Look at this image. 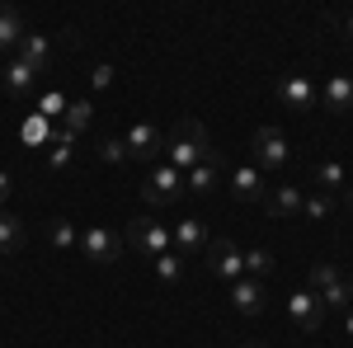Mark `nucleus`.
<instances>
[{
	"mask_svg": "<svg viewBox=\"0 0 353 348\" xmlns=\"http://www.w3.org/2000/svg\"><path fill=\"white\" fill-rule=\"evenodd\" d=\"M208 156H212L208 127H203L198 118H189V113H184V118L174 123V132L165 136V156H161V161H165V165H174L179 174H189L193 165H203Z\"/></svg>",
	"mask_w": 353,
	"mask_h": 348,
	"instance_id": "nucleus-1",
	"label": "nucleus"
},
{
	"mask_svg": "<svg viewBox=\"0 0 353 348\" xmlns=\"http://www.w3.org/2000/svg\"><path fill=\"white\" fill-rule=\"evenodd\" d=\"M250 151H254V170H259V174H269V170H283V165L292 161L288 132H283L278 123H264V127H254V136H250Z\"/></svg>",
	"mask_w": 353,
	"mask_h": 348,
	"instance_id": "nucleus-2",
	"label": "nucleus"
},
{
	"mask_svg": "<svg viewBox=\"0 0 353 348\" xmlns=\"http://www.w3.org/2000/svg\"><path fill=\"white\" fill-rule=\"evenodd\" d=\"M184 198V174L174 170V165H146V184H141V203L146 207H170V203H179Z\"/></svg>",
	"mask_w": 353,
	"mask_h": 348,
	"instance_id": "nucleus-3",
	"label": "nucleus"
},
{
	"mask_svg": "<svg viewBox=\"0 0 353 348\" xmlns=\"http://www.w3.org/2000/svg\"><path fill=\"white\" fill-rule=\"evenodd\" d=\"M203 264H208L212 278H221V283L231 287V283H241V278H245V249L231 240V236H212L208 249H203Z\"/></svg>",
	"mask_w": 353,
	"mask_h": 348,
	"instance_id": "nucleus-4",
	"label": "nucleus"
},
{
	"mask_svg": "<svg viewBox=\"0 0 353 348\" xmlns=\"http://www.w3.org/2000/svg\"><path fill=\"white\" fill-rule=\"evenodd\" d=\"M273 99L288 113H321V85L311 76H301V71H292V76H283L273 85Z\"/></svg>",
	"mask_w": 353,
	"mask_h": 348,
	"instance_id": "nucleus-5",
	"label": "nucleus"
},
{
	"mask_svg": "<svg viewBox=\"0 0 353 348\" xmlns=\"http://www.w3.org/2000/svg\"><path fill=\"white\" fill-rule=\"evenodd\" d=\"M123 245H132L137 254L156 259V254L170 249V226L151 221V216H132V221H128V231H123Z\"/></svg>",
	"mask_w": 353,
	"mask_h": 348,
	"instance_id": "nucleus-6",
	"label": "nucleus"
},
{
	"mask_svg": "<svg viewBox=\"0 0 353 348\" xmlns=\"http://www.w3.org/2000/svg\"><path fill=\"white\" fill-rule=\"evenodd\" d=\"M123 146H128V161H141V165H156L165 156V132L156 123H132L128 136H123Z\"/></svg>",
	"mask_w": 353,
	"mask_h": 348,
	"instance_id": "nucleus-7",
	"label": "nucleus"
},
{
	"mask_svg": "<svg viewBox=\"0 0 353 348\" xmlns=\"http://www.w3.org/2000/svg\"><path fill=\"white\" fill-rule=\"evenodd\" d=\"M81 254L90 264H118L123 254V236L113 226H85L81 231Z\"/></svg>",
	"mask_w": 353,
	"mask_h": 348,
	"instance_id": "nucleus-8",
	"label": "nucleus"
},
{
	"mask_svg": "<svg viewBox=\"0 0 353 348\" xmlns=\"http://www.w3.org/2000/svg\"><path fill=\"white\" fill-rule=\"evenodd\" d=\"M288 320L297 325L301 334H316L321 320H325V306H321V296L311 292V287H297V292L288 296Z\"/></svg>",
	"mask_w": 353,
	"mask_h": 348,
	"instance_id": "nucleus-9",
	"label": "nucleus"
},
{
	"mask_svg": "<svg viewBox=\"0 0 353 348\" xmlns=\"http://www.w3.org/2000/svg\"><path fill=\"white\" fill-rule=\"evenodd\" d=\"M226 184V165H221V156L212 151L203 165H193L189 174H184V193H198V198H208V193H217V188Z\"/></svg>",
	"mask_w": 353,
	"mask_h": 348,
	"instance_id": "nucleus-10",
	"label": "nucleus"
},
{
	"mask_svg": "<svg viewBox=\"0 0 353 348\" xmlns=\"http://www.w3.org/2000/svg\"><path fill=\"white\" fill-rule=\"evenodd\" d=\"M226 188H231V198H241V203H264V193H269L264 174H259L254 165H231V170H226Z\"/></svg>",
	"mask_w": 353,
	"mask_h": 348,
	"instance_id": "nucleus-11",
	"label": "nucleus"
},
{
	"mask_svg": "<svg viewBox=\"0 0 353 348\" xmlns=\"http://www.w3.org/2000/svg\"><path fill=\"white\" fill-rule=\"evenodd\" d=\"M19 61H24V66H33V71H38V76H48V71H52V61H57V43L52 38H48V33H33V28H28L24 33V43H19Z\"/></svg>",
	"mask_w": 353,
	"mask_h": 348,
	"instance_id": "nucleus-12",
	"label": "nucleus"
},
{
	"mask_svg": "<svg viewBox=\"0 0 353 348\" xmlns=\"http://www.w3.org/2000/svg\"><path fill=\"white\" fill-rule=\"evenodd\" d=\"M0 90H5L10 99H28V94L38 90V71L24 66L19 57H5V66H0Z\"/></svg>",
	"mask_w": 353,
	"mask_h": 348,
	"instance_id": "nucleus-13",
	"label": "nucleus"
},
{
	"mask_svg": "<svg viewBox=\"0 0 353 348\" xmlns=\"http://www.w3.org/2000/svg\"><path fill=\"white\" fill-rule=\"evenodd\" d=\"M208 240H212V231H208L198 216H184V221H174V226H170V245H174L179 254H203Z\"/></svg>",
	"mask_w": 353,
	"mask_h": 348,
	"instance_id": "nucleus-14",
	"label": "nucleus"
},
{
	"mask_svg": "<svg viewBox=\"0 0 353 348\" xmlns=\"http://www.w3.org/2000/svg\"><path fill=\"white\" fill-rule=\"evenodd\" d=\"M301 193L297 184H273L269 193H264V212L273 216V221H288V216H301Z\"/></svg>",
	"mask_w": 353,
	"mask_h": 348,
	"instance_id": "nucleus-15",
	"label": "nucleus"
},
{
	"mask_svg": "<svg viewBox=\"0 0 353 348\" xmlns=\"http://www.w3.org/2000/svg\"><path fill=\"white\" fill-rule=\"evenodd\" d=\"M43 165H48V174H66V170L76 165V136L57 127V132H52V141L43 146Z\"/></svg>",
	"mask_w": 353,
	"mask_h": 348,
	"instance_id": "nucleus-16",
	"label": "nucleus"
},
{
	"mask_svg": "<svg viewBox=\"0 0 353 348\" xmlns=\"http://www.w3.org/2000/svg\"><path fill=\"white\" fill-rule=\"evenodd\" d=\"M321 113H353V76H325Z\"/></svg>",
	"mask_w": 353,
	"mask_h": 348,
	"instance_id": "nucleus-17",
	"label": "nucleus"
},
{
	"mask_svg": "<svg viewBox=\"0 0 353 348\" xmlns=\"http://www.w3.org/2000/svg\"><path fill=\"white\" fill-rule=\"evenodd\" d=\"M231 306H236L241 316H264V306H269L264 283H259V278H241V283H231Z\"/></svg>",
	"mask_w": 353,
	"mask_h": 348,
	"instance_id": "nucleus-18",
	"label": "nucleus"
},
{
	"mask_svg": "<svg viewBox=\"0 0 353 348\" xmlns=\"http://www.w3.org/2000/svg\"><path fill=\"white\" fill-rule=\"evenodd\" d=\"M24 33H28L24 14H19V10H10V5H0V52L14 57V52H19V43H24Z\"/></svg>",
	"mask_w": 353,
	"mask_h": 348,
	"instance_id": "nucleus-19",
	"label": "nucleus"
},
{
	"mask_svg": "<svg viewBox=\"0 0 353 348\" xmlns=\"http://www.w3.org/2000/svg\"><path fill=\"white\" fill-rule=\"evenodd\" d=\"M90 123H94V99L81 94V99H71V104H66V113H61V123H57V127H61V132H71V136H81Z\"/></svg>",
	"mask_w": 353,
	"mask_h": 348,
	"instance_id": "nucleus-20",
	"label": "nucleus"
},
{
	"mask_svg": "<svg viewBox=\"0 0 353 348\" xmlns=\"http://www.w3.org/2000/svg\"><path fill=\"white\" fill-rule=\"evenodd\" d=\"M344 188H349V170H344V161H321L316 165V193L339 198Z\"/></svg>",
	"mask_w": 353,
	"mask_h": 348,
	"instance_id": "nucleus-21",
	"label": "nucleus"
},
{
	"mask_svg": "<svg viewBox=\"0 0 353 348\" xmlns=\"http://www.w3.org/2000/svg\"><path fill=\"white\" fill-rule=\"evenodd\" d=\"M19 249H24V221L0 207V259H10V254H19Z\"/></svg>",
	"mask_w": 353,
	"mask_h": 348,
	"instance_id": "nucleus-22",
	"label": "nucleus"
},
{
	"mask_svg": "<svg viewBox=\"0 0 353 348\" xmlns=\"http://www.w3.org/2000/svg\"><path fill=\"white\" fill-rule=\"evenodd\" d=\"M151 273L161 278L165 287H174V283L184 278V259H179L174 249H165V254H156V259H151Z\"/></svg>",
	"mask_w": 353,
	"mask_h": 348,
	"instance_id": "nucleus-23",
	"label": "nucleus"
},
{
	"mask_svg": "<svg viewBox=\"0 0 353 348\" xmlns=\"http://www.w3.org/2000/svg\"><path fill=\"white\" fill-rule=\"evenodd\" d=\"M52 132H57V123H48V118H38V113H28V123H24V146H38V151H43V146H48V141H52Z\"/></svg>",
	"mask_w": 353,
	"mask_h": 348,
	"instance_id": "nucleus-24",
	"label": "nucleus"
},
{
	"mask_svg": "<svg viewBox=\"0 0 353 348\" xmlns=\"http://www.w3.org/2000/svg\"><path fill=\"white\" fill-rule=\"evenodd\" d=\"M334 203H339V198H330V193H306V198H301V216H306V221H330Z\"/></svg>",
	"mask_w": 353,
	"mask_h": 348,
	"instance_id": "nucleus-25",
	"label": "nucleus"
},
{
	"mask_svg": "<svg viewBox=\"0 0 353 348\" xmlns=\"http://www.w3.org/2000/svg\"><path fill=\"white\" fill-rule=\"evenodd\" d=\"M48 240H52L57 249H81V236H76V226H71L66 216H52V221H48Z\"/></svg>",
	"mask_w": 353,
	"mask_h": 348,
	"instance_id": "nucleus-26",
	"label": "nucleus"
},
{
	"mask_svg": "<svg viewBox=\"0 0 353 348\" xmlns=\"http://www.w3.org/2000/svg\"><path fill=\"white\" fill-rule=\"evenodd\" d=\"M66 104H71V94H66V90H48V94H38V118H48V123H61Z\"/></svg>",
	"mask_w": 353,
	"mask_h": 348,
	"instance_id": "nucleus-27",
	"label": "nucleus"
},
{
	"mask_svg": "<svg viewBox=\"0 0 353 348\" xmlns=\"http://www.w3.org/2000/svg\"><path fill=\"white\" fill-rule=\"evenodd\" d=\"M269 273H273V254L264 249V245H254V249H245V278H259V283H264Z\"/></svg>",
	"mask_w": 353,
	"mask_h": 348,
	"instance_id": "nucleus-28",
	"label": "nucleus"
},
{
	"mask_svg": "<svg viewBox=\"0 0 353 348\" xmlns=\"http://www.w3.org/2000/svg\"><path fill=\"white\" fill-rule=\"evenodd\" d=\"M99 161L104 165H123L128 161V146H123L118 136H104V141H99Z\"/></svg>",
	"mask_w": 353,
	"mask_h": 348,
	"instance_id": "nucleus-29",
	"label": "nucleus"
},
{
	"mask_svg": "<svg viewBox=\"0 0 353 348\" xmlns=\"http://www.w3.org/2000/svg\"><path fill=\"white\" fill-rule=\"evenodd\" d=\"M109 85H113V66H109V61L90 66V90H109Z\"/></svg>",
	"mask_w": 353,
	"mask_h": 348,
	"instance_id": "nucleus-30",
	"label": "nucleus"
},
{
	"mask_svg": "<svg viewBox=\"0 0 353 348\" xmlns=\"http://www.w3.org/2000/svg\"><path fill=\"white\" fill-rule=\"evenodd\" d=\"M339 329H344V339H349V344H353V306H349V311H344V320H339Z\"/></svg>",
	"mask_w": 353,
	"mask_h": 348,
	"instance_id": "nucleus-31",
	"label": "nucleus"
},
{
	"mask_svg": "<svg viewBox=\"0 0 353 348\" xmlns=\"http://www.w3.org/2000/svg\"><path fill=\"white\" fill-rule=\"evenodd\" d=\"M5 198H10V174L0 170V207H5Z\"/></svg>",
	"mask_w": 353,
	"mask_h": 348,
	"instance_id": "nucleus-32",
	"label": "nucleus"
},
{
	"mask_svg": "<svg viewBox=\"0 0 353 348\" xmlns=\"http://www.w3.org/2000/svg\"><path fill=\"white\" fill-rule=\"evenodd\" d=\"M334 24H344V28L353 33V14H334Z\"/></svg>",
	"mask_w": 353,
	"mask_h": 348,
	"instance_id": "nucleus-33",
	"label": "nucleus"
},
{
	"mask_svg": "<svg viewBox=\"0 0 353 348\" xmlns=\"http://www.w3.org/2000/svg\"><path fill=\"white\" fill-rule=\"evenodd\" d=\"M339 198H344V207H349V212H353V184L344 188V193H339Z\"/></svg>",
	"mask_w": 353,
	"mask_h": 348,
	"instance_id": "nucleus-34",
	"label": "nucleus"
},
{
	"mask_svg": "<svg viewBox=\"0 0 353 348\" xmlns=\"http://www.w3.org/2000/svg\"><path fill=\"white\" fill-rule=\"evenodd\" d=\"M344 287H349V306H353V268L344 273Z\"/></svg>",
	"mask_w": 353,
	"mask_h": 348,
	"instance_id": "nucleus-35",
	"label": "nucleus"
},
{
	"mask_svg": "<svg viewBox=\"0 0 353 348\" xmlns=\"http://www.w3.org/2000/svg\"><path fill=\"white\" fill-rule=\"evenodd\" d=\"M245 348H269V344H245Z\"/></svg>",
	"mask_w": 353,
	"mask_h": 348,
	"instance_id": "nucleus-36",
	"label": "nucleus"
}]
</instances>
